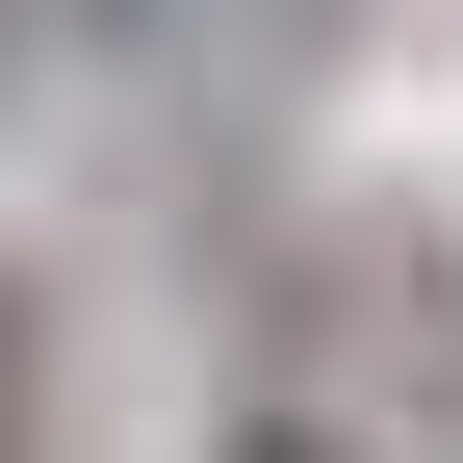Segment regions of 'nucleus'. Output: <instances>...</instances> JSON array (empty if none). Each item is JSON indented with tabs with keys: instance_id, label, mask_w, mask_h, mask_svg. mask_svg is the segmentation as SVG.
Masks as SVG:
<instances>
[{
	"instance_id": "obj_1",
	"label": "nucleus",
	"mask_w": 463,
	"mask_h": 463,
	"mask_svg": "<svg viewBox=\"0 0 463 463\" xmlns=\"http://www.w3.org/2000/svg\"><path fill=\"white\" fill-rule=\"evenodd\" d=\"M0 438H26V283H0Z\"/></svg>"
},
{
	"instance_id": "obj_2",
	"label": "nucleus",
	"mask_w": 463,
	"mask_h": 463,
	"mask_svg": "<svg viewBox=\"0 0 463 463\" xmlns=\"http://www.w3.org/2000/svg\"><path fill=\"white\" fill-rule=\"evenodd\" d=\"M232 463H335V438H309V412H258V438H232Z\"/></svg>"
}]
</instances>
